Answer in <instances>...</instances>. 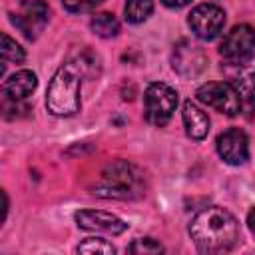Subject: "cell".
<instances>
[{
  "instance_id": "1",
  "label": "cell",
  "mask_w": 255,
  "mask_h": 255,
  "mask_svg": "<svg viewBox=\"0 0 255 255\" xmlns=\"http://www.w3.org/2000/svg\"><path fill=\"white\" fill-rule=\"evenodd\" d=\"M189 235L203 253L227 251L239 237V225L231 211L223 207H205L189 223Z\"/></svg>"
},
{
  "instance_id": "2",
  "label": "cell",
  "mask_w": 255,
  "mask_h": 255,
  "mask_svg": "<svg viewBox=\"0 0 255 255\" xmlns=\"http://www.w3.org/2000/svg\"><path fill=\"white\" fill-rule=\"evenodd\" d=\"M86 64L80 62H66L62 64L50 80L46 92V108L52 116L68 118L80 110V88Z\"/></svg>"
},
{
  "instance_id": "3",
  "label": "cell",
  "mask_w": 255,
  "mask_h": 255,
  "mask_svg": "<svg viewBox=\"0 0 255 255\" xmlns=\"http://www.w3.org/2000/svg\"><path fill=\"white\" fill-rule=\"evenodd\" d=\"M94 193L106 199H135L143 193L141 171L129 161H114L106 165L100 175V181L94 187Z\"/></svg>"
},
{
  "instance_id": "4",
  "label": "cell",
  "mask_w": 255,
  "mask_h": 255,
  "mask_svg": "<svg viewBox=\"0 0 255 255\" xmlns=\"http://www.w3.org/2000/svg\"><path fill=\"white\" fill-rule=\"evenodd\" d=\"M177 106V92L163 84V82H151L145 88V96H143V116L145 122L155 126V128H163Z\"/></svg>"
},
{
  "instance_id": "5",
  "label": "cell",
  "mask_w": 255,
  "mask_h": 255,
  "mask_svg": "<svg viewBox=\"0 0 255 255\" xmlns=\"http://www.w3.org/2000/svg\"><path fill=\"white\" fill-rule=\"evenodd\" d=\"M197 100L229 118L241 112V96L231 82H207L197 88Z\"/></svg>"
},
{
  "instance_id": "6",
  "label": "cell",
  "mask_w": 255,
  "mask_h": 255,
  "mask_svg": "<svg viewBox=\"0 0 255 255\" xmlns=\"http://www.w3.org/2000/svg\"><path fill=\"white\" fill-rule=\"evenodd\" d=\"M10 20L28 40H36L48 24V4L44 0H24L20 10L10 14Z\"/></svg>"
},
{
  "instance_id": "7",
  "label": "cell",
  "mask_w": 255,
  "mask_h": 255,
  "mask_svg": "<svg viewBox=\"0 0 255 255\" xmlns=\"http://www.w3.org/2000/svg\"><path fill=\"white\" fill-rule=\"evenodd\" d=\"M187 24L201 40H213L225 26V12L215 4H199L189 12Z\"/></svg>"
},
{
  "instance_id": "8",
  "label": "cell",
  "mask_w": 255,
  "mask_h": 255,
  "mask_svg": "<svg viewBox=\"0 0 255 255\" xmlns=\"http://www.w3.org/2000/svg\"><path fill=\"white\" fill-rule=\"evenodd\" d=\"M255 48V30L249 24H237L227 32V36L219 44V54L229 62H241L251 56Z\"/></svg>"
},
{
  "instance_id": "9",
  "label": "cell",
  "mask_w": 255,
  "mask_h": 255,
  "mask_svg": "<svg viewBox=\"0 0 255 255\" xmlns=\"http://www.w3.org/2000/svg\"><path fill=\"white\" fill-rule=\"evenodd\" d=\"M171 64H173V70L179 76L195 78L207 68V56L199 46L191 44L189 40H181L173 46Z\"/></svg>"
},
{
  "instance_id": "10",
  "label": "cell",
  "mask_w": 255,
  "mask_h": 255,
  "mask_svg": "<svg viewBox=\"0 0 255 255\" xmlns=\"http://www.w3.org/2000/svg\"><path fill=\"white\" fill-rule=\"evenodd\" d=\"M217 153L229 165H243L249 159V139L243 129L229 128L217 135Z\"/></svg>"
},
{
  "instance_id": "11",
  "label": "cell",
  "mask_w": 255,
  "mask_h": 255,
  "mask_svg": "<svg viewBox=\"0 0 255 255\" xmlns=\"http://www.w3.org/2000/svg\"><path fill=\"white\" fill-rule=\"evenodd\" d=\"M74 217H76L78 227L86 231H104V233L120 235L128 229V223L124 219H120L114 213L102 211V209H80L76 211Z\"/></svg>"
},
{
  "instance_id": "12",
  "label": "cell",
  "mask_w": 255,
  "mask_h": 255,
  "mask_svg": "<svg viewBox=\"0 0 255 255\" xmlns=\"http://www.w3.org/2000/svg\"><path fill=\"white\" fill-rule=\"evenodd\" d=\"M229 80L241 98L255 100V56L251 54L249 58L235 62V70L229 72Z\"/></svg>"
},
{
  "instance_id": "13",
  "label": "cell",
  "mask_w": 255,
  "mask_h": 255,
  "mask_svg": "<svg viewBox=\"0 0 255 255\" xmlns=\"http://www.w3.org/2000/svg\"><path fill=\"white\" fill-rule=\"evenodd\" d=\"M38 86V78L30 70H20L12 74L2 84V96L4 100H26Z\"/></svg>"
},
{
  "instance_id": "14",
  "label": "cell",
  "mask_w": 255,
  "mask_h": 255,
  "mask_svg": "<svg viewBox=\"0 0 255 255\" xmlns=\"http://www.w3.org/2000/svg\"><path fill=\"white\" fill-rule=\"evenodd\" d=\"M181 118H183V126H185V133L191 137V139H203L209 131V118L203 110H199L191 100H187L183 104V112H181Z\"/></svg>"
},
{
  "instance_id": "15",
  "label": "cell",
  "mask_w": 255,
  "mask_h": 255,
  "mask_svg": "<svg viewBox=\"0 0 255 255\" xmlns=\"http://www.w3.org/2000/svg\"><path fill=\"white\" fill-rule=\"evenodd\" d=\"M90 28L100 38H114L120 32V22L110 12H100L90 20Z\"/></svg>"
},
{
  "instance_id": "16",
  "label": "cell",
  "mask_w": 255,
  "mask_h": 255,
  "mask_svg": "<svg viewBox=\"0 0 255 255\" xmlns=\"http://www.w3.org/2000/svg\"><path fill=\"white\" fill-rule=\"evenodd\" d=\"M126 20L131 24H139L149 18L153 12V0H128L126 2Z\"/></svg>"
},
{
  "instance_id": "17",
  "label": "cell",
  "mask_w": 255,
  "mask_h": 255,
  "mask_svg": "<svg viewBox=\"0 0 255 255\" xmlns=\"http://www.w3.org/2000/svg\"><path fill=\"white\" fill-rule=\"evenodd\" d=\"M78 253H86V255H94V253H106V255H112L116 253V247L104 239H98V237H90V239H84L78 249Z\"/></svg>"
},
{
  "instance_id": "18",
  "label": "cell",
  "mask_w": 255,
  "mask_h": 255,
  "mask_svg": "<svg viewBox=\"0 0 255 255\" xmlns=\"http://www.w3.org/2000/svg\"><path fill=\"white\" fill-rule=\"evenodd\" d=\"M24 48L16 42V40H12L8 34H2V58L6 60V62H16V64H20L22 60H24Z\"/></svg>"
},
{
  "instance_id": "19",
  "label": "cell",
  "mask_w": 255,
  "mask_h": 255,
  "mask_svg": "<svg viewBox=\"0 0 255 255\" xmlns=\"http://www.w3.org/2000/svg\"><path fill=\"white\" fill-rule=\"evenodd\" d=\"M129 251L131 253H161L163 245L153 241V239H149V237H143V239H135L129 245Z\"/></svg>"
},
{
  "instance_id": "20",
  "label": "cell",
  "mask_w": 255,
  "mask_h": 255,
  "mask_svg": "<svg viewBox=\"0 0 255 255\" xmlns=\"http://www.w3.org/2000/svg\"><path fill=\"white\" fill-rule=\"evenodd\" d=\"M104 0H62L64 8L70 12H88L94 10L96 6H100Z\"/></svg>"
},
{
  "instance_id": "21",
  "label": "cell",
  "mask_w": 255,
  "mask_h": 255,
  "mask_svg": "<svg viewBox=\"0 0 255 255\" xmlns=\"http://www.w3.org/2000/svg\"><path fill=\"white\" fill-rule=\"evenodd\" d=\"M165 6H169V8H181V6H185V4H189L191 0H161Z\"/></svg>"
},
{
  "instance_id": "22",
  "label": "cell",
  "mask_w": 255,
  "mask_h": 255,
  "mask_svg": "<svg viewBox=\"0 0 255 255\" xmlns=\"http://www.w3.org/2000/svg\"><path fill=\"white\" fill-rule=\"evenodd\" d=\"M247 225H249V229L255 233V207L247 213Z\"/></svg>"
}]
</instances>
